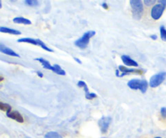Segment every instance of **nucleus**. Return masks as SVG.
Segmentation results:
<instances>
[{
    "label": "nucleus",
    "instance_id": "4",
    "mask_svg": "<svg viewBox=\"0 0 166 138\" xmlns=\"http://www.w3.org/2000/svg\"><path fill=\"white\" fill-rule=\"evenodd\" d=\"M166 78V72H160V73L154 75L151 77L149 81V85L152 88L158 87L162 82L165 80Z\"/></svg>",
    "mask_w": 166,
    "mask_h": 138
},
{
    "label": "nucleus",
    "instance_id": "29",
    "mask_svg": "<svg viewBox=\"0 0 166 138\" xmlns=\"http://www.w3.org/2000/svg\"><path fill=\"white\" fill-rule=\"evenodd\" d=\"M151 38H152V39L156 40L157 38V35H151Z\"/></svg>",
    "mask_w": 166,
    "mask_h": 138
},
{
    "label": "nucleus",
    "instance_id": "23",
    "mask_svg": "<svg viewBox=\"0 0 166 138\" xmlns=\"http://www.w3.org/2000/svg\"><path fill=\"white\" fill-rule=\"evenodd\" d=\"M160 113H161L162 117L166 119V107H162L160 110Z\"/></svg>",
    "mask_w": 166,
    "mask_h": 138
},
{
    "label": "nucleus",
    "instance_id": "12",
    "mask_svg": "<svg viewBox=\"0 0 166 138\" xmlns=\"http://www.w3.org/2000/svg\"><path fill=\"white\" fill-rule=\"evenodd\" d=\"M0 32L2 33H10V34L13 35H20L21 33L18 30L12 29L10 28H6V27H0Z\"/></svg>",
    "mask_w": 166,
    "mask_h": 138
},
{
    "label": "nucleus",
    "instance_id": "15",
    "mask_svg": "<svg viewBox=\"0 0 166 138\" xmlns=\"http://www.w3.org/2000/svg\"><path fill=\"white\" fill-rule=\"evenodd\" d=\"M45 138H62V136L56 132H49L46 134Z\"/></svg>",
    "mask_w": 166,
    "mask_h": 138
},
{
    "label": "nucleus",
    "instance_id": "18",
    "mask_svg": "<svg viewBox=\"0 0 166 138\" xmlns=\"http://www.w3.org/2000/svg\"><path fill=\"white\" fill-rule=\"evenodd\" d=\"M78 86H79V87L83 88V90H84V91H85V95H88V94H89V92H88V86H87V85H86V83L84 82V81H79V82H78Z\"/></svg>",
    "mask_w": 166,
    "mask_h": 138
},
{
    "label": "nucleus",
    "instance_id": "17",
    "mask_svg": "<svg viewBox=\"0 0 166 138\" xmlns=\"http://www.w3.org/2000/svg\"><path fill=\"white\" fill-rule=\"evenodd\" d=\"M148 86V83L147 82V81H146V80H142V83H141L139 90H140L141 92L143 93V94H144V93L147 91Z\"/></svg>",
    "mask_w": 166,
    "mask_h": 138
},
{
    "label": "nucleus",
    "instance_id": "2",
    "mask_svg": "<svg viewBox=\"0 0 166 138\" xmlns=\"http://www.w3.org/2000/svg\"><path fill=\"white\" fill-rule=\"evenodd\" d=\"M130 4L131 6L133 17L136 20H139L142 17L143 12V3L139 0H131Z\"/></svg>",
    "mask_w": 166,
    "mask_h": 138
},
{
    "label": "nucleus",
    "instance_id": "1",
    "mask_svg": "<svg viewBox=\"0 0 166 138\" xmlns=\"http://www.w3.org/2000/svg\"><path fill=\"white\" fill-rule=\"evenodd\" d=\"M35 59L37 60V61H38L39 63H41L42 65V67H44L45 69L51 70V71H53V72H55V73L58 74V75H61V76H64V75H66V71H65L63 69L61 68V67L59 65L55 64L53 65V66H51L49 61L46 60L45 59H42V58H37V59Z\"/></svg>",
    "mask_w": 166,
    "mask_h": 138
},
{
    "label": "nucleus",
    "instance_id": "21",
    "mask_svg": "<svg viewBox=\"0 0 166 138\" xmlns=\"http://www.w3.org/2000/svg\"><path fill=\"white\" fill-rule=\"evenodd\" d=\"M37 41H38V44H39V46H41V47H42V48L44 49V50H46V51H49V52H53V50H51V49H50L49 47H47V46H46V44L43 42L42 41H41V40L37 39Z\"/></svg>",
    "mask_w": 166,
    "mask_h": 138
},
{
    "label": "nucleus",
    "instance_id": "24",
    "mask_svg": "<svg viewBox=\"0 0 166 138\" xmlns=\"http://www.w3.org/2000/svg\"><path fill=\"white\" fill-rule=\"evenodd\" d=\"M143 2H144L146 5L149 6V5H152V3H155V2H156V1H155V0H149V1H148V0H144V1H143Z\"/></svg>",
    "mask_w": 166,
    "mask_h": 138
},
{
    "label": "nucleus",
    "instance_id": "6",
    "mask_svg": "<svg viewBox=\"0 0 166 138\" xmlns=\"http://www.w3.org/2000/svg\"><path fill=\"white\" fill-rule=\"evenodd\" d=\"M110 117H102L101 119L99 120L98 124H99V127L102 133H106V132H107L109 127V124H110Z\"/></svg>",
    "mask_w": 166,
    "mask_h": 138
},
{
    "label": "nucleus",
    "instance_id": "5",
    "mask_svg": "<svg viewBox=\"0 0 166 138\" xmlns=\"http://www.w3.org/2000/svg\"><path fill=\"white\" fill-rule=\"evenodd\" d=\"M165 9V6L162 4H157L152 8L151 16L154 20H159L161 17L162 14Z\"/></svg>",
    "mask_w": 166,
    "mask_h": 138
},
{
    "label": "nucleus",
    "instance_id": "25",
    "mask_svg": "<svg viewBox=\"0 0 166 138\" xmlns=\"http://www.w3.org/2000/svg\"><path fill=\"white\" fill-rule=\"evenodd\" d=\"M158 2H159L160 3H161L162 5H164V6L166 5V0H159Z\"/></svg>",
    "mask_w": 166,
    "mask_h": 138
},
{
    "label": "nucleus",
    "instance_id": "7",
    "mask_svg": "<svg viewBox=\"0 0 166 138\" xmlns=\"http://www.w3.org/2000/svg\"><path fill=\"white\" fill-rule=\"evenodd\" d=\"M118 70H119V71L122 72V73L119 75V76H126V75L130 73H143V71H141V70H138V69H129L127 68V67H124V66H119V67H118Z\"/></svg>",
    "mask_w": 166,
    "mask_h": 138
},
{
    "label": "nucleus",
    "instance_id": "14",
    "mask_svg": "<svg viewBox=\"0 0 166 138\" xmlns=\"http://www.w3.org/2000/svg\"><path fill=\"white\" fill-rule=\"evenodd\" d=\"M13 22L16 24H22V25H28L32 24V22L29 20L24 18V17H21V16L16 17V18L13 19Z\"/></svg>",
    "mask_w": 166,
    "mask_h": 138
},
{
    "label": "nucleus",
    "instance_id": "13",
    "mask_svg": "<svg viewBox=\"0 0 166 138\" xmlns=\"http://www.w3.org/2000/svg\"><path fill=\"white\" fill-rule=\"evenodd\" d=\"M17 41H18V42H25V43L32 44V45H35V46H39L37 39H32V38H30V37H23V38H20V39L17 40Z\"/></svg>",
    "mask_w": 166,
    "mask_h": 138
},
{
    "label": "nucleus",
    "instance_id": "3",
    "mask_svg": "<svg viewBox=\"0 0 166 138\" xmlns=\"http://www.w3.org/2000/svg\"><path fill=\"white\" fill-rule=\"evenodd\" d=\"M96 34V32L95 31H88V32L85 33L84 34L79 38L78 40H76L75 41V45L76 46H78L79 48L80 49H85L87 46H88V43H89V40H90L91 37H92L94 35Z\"/></svg>",
    "mask_w": 166,
    "mask_h": 138
},
{
    "label": "nucleus",
    "instance_id": "10",
    "mask_svg": "<svg viewBox=\"0 0 166 138\" xmlns=\"http://www.w3.org/2000/svg\"><path fill=\"white\" fill-rule=\"evenodd\" d=\"M0 51L3 54H6L7 55H10V56H14V57H20V55L17 53H16L13 50L8 48V47H6L2 44L0 45Z\"/></svg>",
    "mask_w": 166,
    "mask_h": 138
},
{
    "label": "nucleus",
    "instance_id": "27",
    "mask_svg": "<svg viewBox=\"0 0 166 138\" xmlns=\"http://www.w3.org/2000/svg\"><path fill=\"white\" fill-rule=\"evenodd\" d=\"M36 72H37V74L40 76V77H43V73H42V72H41V71H37Z\"/></svg>",
    "mask_w": 166,
    "mask_h": 138
},
{
    "label": "nucleus",
    "instance_id": "9",
    "mask_svg": "<svg viewBox=\"0 0 166 138\" xmlns=\"http://www.w3.org/2000/svg\"><path fill=\"white\" fill-rule=\"evenodd\" d=\"M141 83H142V80H140V79H132V80L128 81L127 85L131 90H139Z\"/></svg>",
    "mask_w": 166,
    "mask_h": 138
},
{
    "label": "nucleus",
    "instance_id": "20",
    "mask_svg": "<svg viewBox=\"0 0 166 138\" xmlns=\"http://www.w3.org/2000/svg\"><path fill=\"white\" fill-rule=\"evenodd\" d=\"M24 3L28 6H31V7H35V6H38L39 5V2L38 1H36V0H26L24 1Z\"/></svg>",
    "mask_w": 166,
    "mask_h": 138
},
{
    "label": "nucleus",
    "instance_id": "28",
    "mask_svg": "<svg viewBox=\"0 0 166 138\" xmlns=\"http://www.w3.org/2000/svg\"><path fill=\"white\" fill-rule=\"evenodd\" d=\"M74 59H75V60H76V62H78V63H79V64H81V63H82V62H81L80 60L79 59H77V58H74Z\"/></svg>",
    "mask_w": 166,
    "mask_h": 138
},
{
    "label": "nucleus",
    "instance_id": "30",
    "mask_svg": "<svg viewBox=\"0 0 166 138\" xmlns=\"http://www.w3.org/2000/svg\"><path fill=\"white\" fill-rule=\"evenodd\" d=\"M2 80H3V77H2V76H1V79H0V81H2Z\"/></svg>",
    "mask_w": 166,
    "mask_h": 138
},
{
    "label": "nucleus",
    "instance_id": "11",
    "mask_svg": "<svg viewBox=\"0 0 166 138\" xmlns=\"http://www.w3.org/2000/svg\"><path fill=\"white\" fill-rule=\"evenodd\" d=\"M121 59H122V62L124 63L127 66H130V67H138V63H137L135 60H133L132 59L128 57L127 55H122Z\"/></svg>",
    "mask_w": 166,
    "mask_h": 138
},
{
    "label": "nucleus",
    "instance_id": "16",
    "mask_svg": "<svg viewBox=\"0 0 166 138\" xmlns=\"http://www.w3.org/2000/svg\"><path fill=\"white\" fill-rule=\"evenodd\" d=\"M0 109L2 110V111H6L7 113L10 112L11 110H12V106L8 105V104L3 103V102H0Z\"/></svg>",
    "mask_w": 166,
    "mask_h": 138
},
{
    "label": "nucleus",
    "instance_id": "31",
    "mask_svg": "<svg viewBox=\"0 0 166 138\" xmlns=\"http://www.w3.org/2000/svg\"><path fill=\"white\" fill-rule=\"evenodd\" d=\"M155 138H161V137H155Z\"/></svg>",
    "mask_w": 166,
    "mask_h": 138
},
{
    "label": "nucleus",
    "instance_id": "22",
    "mask_svg": "<svg viewBox=\"0 0 166 138\" xmlns=\"http://www.w3.org/2000/svg\"><path fill=\"white\" fill-rule=\"evenodd\" d=\"M86 98L89 99V100H92V99L95 98H97V94H94V93H89L88 95H85Z\"/></svg>",
    "mask_w": 166,
    "mask_h": 138
},
{
    "label": "nucleus",
    "instance_id": "26",
    "mask_svg": "<svg viewBox=\"0 0 166 138\" xmlns=\"http://www.w3.org/2000/svg\"><path fill=\"white\" fill-rule=\"evenodd\" d=\"M102 7H104L105 10H108V6L106 4V2H103V3H102Z\"/></svg>",
    "mask_w": 166,
    "mask_h": 138
},
{
    "label": "nucleus",
    "instance_id": "19",
    "mask_svg": "<svg viewBox=\"0 0 166 138\" xmlns=\"http://www.w3.org/2000/svg\"><path fill=\"white\" fill-rule=\"evenodd\" d=\"M160 37L163 41H166V29L162 25L160 27Z\"/></svg>",
    "mask_w": 166,
    "mask_h": 138
},
{
    "label": "nucleus",
    "instance_id": "8",
    "mask_svg": "<svg viewBox=\"0 0 166 138\" xmlns=\"http://www.w3.org/2000/svg\"><path fill=\"white\" fill-rule=\"evenodd\" d=\"M7 116L9 117L10 119H12V120H16L19 123H23L24 122V118L23 116L18 112V111H10V112L7 113Z\"/></svg>",
    "mask_w": 166,
    "mask_h": 138
}]
</instances>
